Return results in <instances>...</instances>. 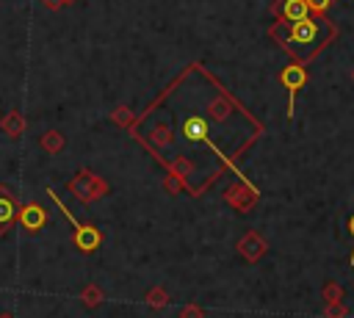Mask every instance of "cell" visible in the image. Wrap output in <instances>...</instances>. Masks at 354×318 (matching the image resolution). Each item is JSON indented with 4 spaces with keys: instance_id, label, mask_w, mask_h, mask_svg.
Segmentation results:
<instances>
[{
    "instance_id": "6da1fadb",
    "label": "cell",
    "mask_w": 354,
    "mask_h": 318,
    "mask_svg": "<svg viewBox=\"0 0 354 318\" xmlns=\"http://www.w3.org/2000/svg\"><path fill=\"white\" fill-rule=\"evenodd\" d=\"M279 25L288 30V36H282L277 28H271V36L279 39L282 50H288L290 55H296L299 64H307V58L315 55V50L326 44V41L321 39V30L329 28V22H326L324 17H321V19L307 17V19H301V22H282V19H279Z\"/></svg>"
},
{
    "instance_id": "7a4b0ae2",
    "label": "cell",
    "mask_w": 354,
    "mask_h": 318,
    "mask_svg": "<svg viewBox=\"0 0 354 318\" xmlns=\"http://www.w3.org/2000/svg\"><path fill=\"white\" fill-rule=\"evenodd\" d=\"M47 196L55 202V207L64 213V218L69 221V227H72V241H75V246H77V252H83V254H91V252H97L100 249V243H102V232L97 230V227H91V224H83V221H77L69 210H66V205L61 202V196L55 194V188H47Z\"/></svg>"
},
{
    "instance_id": "3957f363",
    "label": "cell",
    "mask_w": 354,
    "mask_h": 318,
    "mask_svg": "<svg viewBox=\"0 0 354 318\" xmlns=\"http://www.w3.org/2000/svg\"><path fill=\"white\" fill-rule=\"evenodd\" d=\"M66 191L77 199V202H83V205H91L94 199H100V196H105V194H111V185L102 180V177H97L94 171H88V169H80L69 183H66Z\"/></svg>"
},
{
    "instance_id": "277c9868",
    "label": "cell",
    "mask_w": 354,
    "mask_h": 318,
    "mask_svg": "<svg viewBox=\"0 0 354 318\" xmlns=\"http://www.w3.org/2000/svg\"><path fill=\"white\" fill-rule=\"evenodd\" d=\"M207 130H210V127H207V122H205L202 116H185V119H183V135H185V141H199V144L210 147V152H216V155H218V158H221V160L235 171L232 158H227V155H224V152L210 141V133H207ZM235 174H238V171H235ZM238 177H241V174H238Z\"/></svg>"
},
{
    "instance_id": "5b68a950",
    "label": "cell",
    "mask_w": 354,
    "mask_h": 318,
    "mask_svg": "<svg viewBox=\"0 0 354 318\" xmlns=\"http://www.w3.org/2000/svg\"><path fill=\"white\" fill-rule=\"evenodd\" d=\"M279 83L288 88V119H293V105H296V91L307 83V69L304 64H288L282 72H279Z\"/></svg>"
},
{
    "instance_id": "8992f818",
    "label": "cell",
    "mask_w": 354,
    "mask_h": 318,
    "mask_svg": "<svg viewBox=\"0 0 354 318\" xmlns=\"http://www.w3.org/2000/svg\"><path fill=\"white\" fill-rule=\"evenodd\" d=\"M17 221L22 224V230L25 232H30V235H36V232H41L44 227H47V221H50V213L39 205V202H28V205H22L19 207V216H17Z\"/></svg>"
},
{
    "instance_id": "52a82bcc",
    "label": "cell",
    "mask_w": 354,
    "mask_h": 318,
    "mask_svg": "<svg viewBox=\"0 0 354 318\" xmlns=\"http://www.w3.org/2000/svg\"><path fill=\"white\" fill-rule=\"evenodd\" d=\"M257 196H260V194H257V188H254V185H249V183H246V177H243L238 185H230V188L224 191V199H227L235 210H249L252 205H257Z\"/></svg>"
},
{
    "instance_id": "ba28073f",
    "label": "cell",
    "mask_w": 354,
    "mask_h": 318,
    "mask_svg": "<svg viewBox=\"0 0 354 318\" xmlns=\"http://www.w3.org/2000/svg\"><path fill=\"white\" fill-rule=\"evenodd\" d=\"M271 11L282 19V22H301L310 17V6L307 0H277L271 6Z\"/></svg>"
},
{
    "instance_id": "9c48e42d",
    "label": "cell",
    "mask_w": 354,
    "mask_h": 318,
    "mask_svg": "<svg viewBox=\"0 0 354 318\" xmlns=\"http://www.w3.org/2000/svg\"><path fill=\"white\" fill-rule=\"evenodd\" d=\"M238 252H241V257H243L246 263H257V260L266 254V241H263V235L254 232V230H249V232L238 241Z\"/></svg>"
},
{
    "instance_id": "30bf717a",
    "label": "cell",
    "mask_w": 354,
    "mask_h": 318,
    "mask_svg": "<svg viewBox=\"0 0 354 318\" xmlns=\"http://www.w3.org/2000/svg\"><path fill=\"white\" fill-rule=\"evenodd\" d=\"M232 105H238V102H235L232 97H227L224 88H221V100H210V102H207V111H210V116H213L216 122H227L230 113H232Z\"/></svg>"
},
{
    "instance_id": "8fae6325",
    "label": "cell",
    "mask_w": 354,
    "mask_h": 318,
    "mask_svg": "<svg viewBox=\"0 0 354 318\" xmlns=\"http://www.w3.org/2000/svg\"><path fill=\"white\" fill-rule=\"evenodd\" d=\"M17 216H19L17 202H14L11 196H0V235L17 221Z\"/></svg>"
},
{
    "instance_id": "7c38bea8",
    "label": "cell",
    "mask_w": 354,
    "mask_h": 318,
    "mask_svg": "<svg viewBox=\"0 0 354 318\" xmlns=\"http://www.w3.org/2000/svg\"><path fill=\"white\" fill-rule=\"evenodd\" d=\"M149 141H155L158 147H163V144H171V124H169V119H158V122L152 124Z\"/></svg>"
},
{
    "instance_id": "4fadbf2b",
    "label": "cell",
    "mask_w": 354,
    "mask_h": 318,
    "mask_svg": "<svg viewBox=\"0 0 354 318\" xmlns=\"http://www.w3.org/2000/svg\"><path fill=\"white\" fill-rule=\"evenodd\" d=\"M64 135L61 133H55V130H50V133H44L41 135V149H47L50 155H55V152H61L64 149Z\"/></svg>"
},
{
    "instance_id": "5bb4252c",
    "label": "cell",
    "mask_w": 354,
    "mask_h": 318,
    "mask_svg": "<svg viewBox=\"0 0 354 318\" xmlns=\"http://www.w3.org/2000/svg\"><path fill=\"white\" fill-rule=\"evenodd\" d=\"M22 127H25V124H22V116H19L17 111H11V116L3 119V130H6L11 138H19V135H22Z\"/></svg>"
},
{
    "instance_id": "9a60e30c",
    "label": "cell",
    "mask_w": 354,
    "mask_h": 318,
    "mask_svg": "<svg viewBox=\"0 0 354 318\" xmlns=\"http://www.w3.org/2000/svg\"><path fill=\"white\" fill-rule=\"evenodd\" d=\"M147 301H149V307H152V310H160V307L169 301V293H166L163 288H155V290L147 296Z\"/></svg>"
},
{
    "instance_id": "2e32d148",
    "label": "cell",
    "mask_w": 354,
    "mask_h": 318,
    "mask_svg": "<svg viewBox=\"0 0 354 318\" xmlns=\"http://www.w3.org/2000/svg\"><path fill=\"white\" fill-rule=\"evenodd\" d=\"M324 299H326V304H335V301H340V299H343V290H340V285H337V282H326V288H324Z\"/></svg>"
},
{
    "instance_id": "e0dca14e",
    "label": "cell",
    "mask_w": 354,
    "mask_h": 318,
    "mask_svg": "<svg viewBox=\"0 0 354 318\" xmlns=\"http://www.w3.org/2000/svg\"><path fill=\"white\" fill-rule=\"evenodd\" d=\"M100 299H102V293H100V290H97L94 285H88V288H86V293H83V301H86L88 307H94V304H97Z\"/></svg>"
},
{
    "instance_id": "ac0fdd59",
    "label": "cell",
    "mask_w": 354,
    "mask_h": 318,
    "mask_svg": "<svg viewBox=\"0 0 354 318\" xmlns=\"http://www.w3.org/2000/svg\"><path fill=\"white\" fill-rule=\"evenodd\" d=\"M324 315H326V318H343V315H346V307H343V301H335V304H329V307L324 310Z\"/></svg>"
},
{
    "instance_id": "d6986e66",
    "label": "cell",
    "mask_w": 354,
    "mask_h": 318,
    "mask_svg": "<svg viewBox=\"0 0 354 318\" xmlns=\"http://www.w3.org/2000/svg\"><path fill=\"white\" fill-rule=\"evenodd\" d=\"M205 312H202V307L199 304H188V307H183V312H180V318H202Z\"/></svg>"
},
{
    "instance_id": "ffe728a7",
    "label": "cell",
    "mask_w": 354,
    "mask_h": 318,
    "mask_svg": "<svg viewBox=\"0 0 354 318\" xmlns=\"http://www.w3.org/2000/svg\"><path fill=\"white\" fill-rule=\"evenodd\" d=\"M307 6H310V11H315V14H324V11L332 6V0H307Z\"/></svg>"
},
{
    "instance_id": "44dd1931",
    "label": "cell",
    "mask_w": 354,
    "mask_h": 318,
    "mask_svg": "<svg viewBox=\"0 0 354 318\" xmlns=\"http://www.w3.org/2000/svg\"><path fill=\"white\" fill-rule=\"evenodd\" d=\"M346 230H348V235L354 238V216L348 218V224H346ZM348 265H354V246H351V257H348Z\"/></svg>"
},
{
    "instance_id": "7402d4cb",
    "label": "cell",
    "mask_w": 354,
    "mask_h": 318,
    "mask_svg": "<svg viewBox=\"0 0 354 318\" xmlns=\"http://www.w3.org/2000/svg\"><path fill=\"white\" fill-rule=\"evenodd\" d=\"M41 3H44L47 8H61V6H64V0H41Z\"/></svg>"
},
{
    "instance_id": "603a6c76",
    "label": "cell",
    "mask_w": 354,
    "mask_h": 318,
    "mask_svg": "<svg viewBox=\"0 0 354 318\" xmlns=\"http://www.w3.org/2000/svg\"><path fill=\"white\" fill-rule=\"evenodd\" d=\"M64 3H72V0H64Z\"/></svg>"
}]
</instances>
